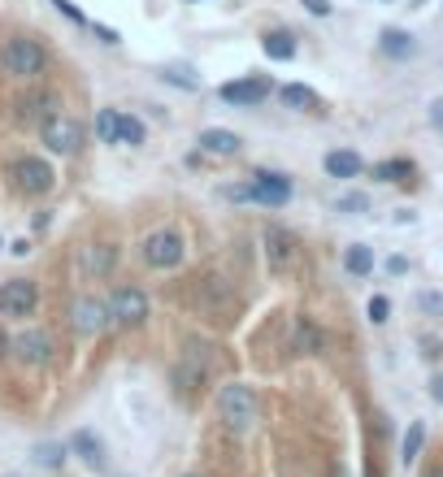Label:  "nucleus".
Listing matches in <instances>:
<instances>
[{
  "label": "nucleus",
  "mask_w": 443,
  "mask_h": 477,
  "mask_svg": "<svg viewBox=\"0 0 443 477\" xmlns=\"http://www.w3.org/2000/svg\"><path fill=\"white\" fill-rule=\"evenodd\" d=\"M48 48L31 39V35H9L4 44H0V69L9 74V78H22V83H35V78H44L48 74Z\"/></svg>",
  "instance_id": "1"
},
{
  "label": "nucleus",
  "mask_w": 443,
  "mask_h": 477,
  "mask_svg": "<svg viewBox=\"0 0 443 477\" xmlns=\"http://www.w3.org/2000/svg\"><path fill=\"white\" fill-rule=\"evenodd\" d=\"M4 174H9L13 191L27 196V200H39V196H48V191L57 187V170H53L44 157H31V152L13 157V161L4 166Z\"/></svg>",
  "instance_id": "2"
},
{
  "label": "nucleus",
  "mask_w": 443,
  "mask_h": 477,
  "mask_svg": "<svg viewBox=\"0 0 443 477\" xmlns=\"http://www.w3.org/2000/svg\"><path fill=\"white\" fill-rule=\"evenodd\" d=\"M217 416H222V425L226 430H252V421H257V395H252V386H243V382H226V386H217Z\"/></svg>",
  "instance_id": "3"
},
{
  "label": "nucleus",
  "mask_w": 443,
  "mask_h": 477,
  "mask_svg": "<svg viewBox=\"0 0 443 477\" xmlns=\"http://www.w3.org/2000/svg\"><path fill=\"white\" fill-rule=\"evenodd\" d=\"M183 256H187V243H183V235L170 230V226L152 230V235L139 243V261H144L148 270H178Z\"/></svg>",
  "instance_id": "4"
},
{
  "label": "nucleus",
  "mask_w": 443,
  "mask_h": 477,
  "mask_svg": "<svg viewBox=\"0 0 443 477\" xmlns=\"http://www.w3.org/2000/svg\"><path fill=\"white\" fill-rule=\"evenodd\" d=\"M39 143L53 152V157H78L83 148V126L70 117V113H53L39 122Z\"/></svg>",
  "instance_id": "5"
},
{
  "label": "nucleus",
  "mask_w": 443,
  "mask_h": 477,
  "mask_svg": "<svg viewBox=\"0 0 443 477\" xmlns=\"http://www.w3.org/2000/svg\"><path fill=\"white\" fill-rule=\"evenodd\" d=\"M109 326H113V312H109V300H101V295H78L70 304V330L78 339H96Z\"/></svg>",
  "instance_id": "6"
},
{
  "label": "nucleus",
  "mask_w": 443,
  "mask_h": 477,
  "mask_svg": "<svg viewBox=\"0 0 443 477\" xmlns=\"http://www.w3.org/2000/svg\"><path fill=\"white\" fill-rule=\"evenodd\" d=\"M39 308V282L35 278H4L0 282V317L9 321H27Z\"/></svg>",
  "instance_id": "7"
},
{
  "label": "nucleus",
  "mask_w": 443,
  "mask_h": 477,
  "mask_svg": "<svg viewBox=\"0 0 443 477\" xmlns=\"http://www.w3.org/2000/svg\"><path fill=\"white\" fill-rule=\"evenodd\" d=\"M13 360L18 365H27V369H48L53 365V356H57V343L48 330H39V326H27V330H18L13 335Z\"/></svg>",
  "instance_id": "8"
},
{
  "label": "nucleus",
  "mask_w": 443,
  "mask_h": 477,
  "mask_svg": "<svg viewBox=\"0 0 443 477\" xmlns=\"http://www.w3.org/2000/svg\"><path fill=\"white\" fill-rule=\"evenodd\" d=\"M274 83L266 74H243V78H231L217 87V101L222 104H235V109H257L261 101H270Z\"/></svg>",
  "instance_id": "9"
},
{
  "label": "nucleus",
  "mask_w": 443,
  "mask_h": 477,
  "mask_svg": "<svg viewBox=\"0 0 443 477\" xmlns=\"http://www.w3.org/2000/svg\"><path fill=\"white\" fill-rule=\"evenodd\" d=\"M252 205H266V208H283L291 205V191H296V182H291V174L283 170H257L252 178Z\"/></svg>",
  "instance_id": "10"
},
{
  "label": "nucleus",
  "mask_w": 443,
  "mask_h": 477,
  "mask_svg": "<svg viewBox=\"0 0 443 477\" xmlns=\"http://www.w3.org/2000/svg\"><path fill=\"white\" fill-rule=\"evenodd\" d=\"M205 382H209L205 360H201V356H196V347L187 343V356H183V360H174V369H170L174 395H178V400H192V395H201V391H205Z\"/></svg>",
  "instance_id": "11"
},
{
  "label": "nucleus",
  "mask_w": 443,
  "mask_h": 477,
  "mask_svg": "<svg viewBox=\"0 0 443 477\" xmlns=\"http://www.w3.org/2000/svg\"><path fill=\"white\" fill-rule=\"evenodd\" d=\"M109 312H113V326H127V330H139L148 321V295L139 287H118L109 295Z\"/></svg>",
  "instance_id": "12"
},
{
  "label": "nucleus",
  "mask_w": 443,
  "mask_h": 477,
  "mask_svg": "<svg viewBox=\"0 0 443 477\" xmlns=\"http://www.w3.org/2000/svg\"><path fill=\"white\" fill-rule=\"evenodd\" d=\"M261 243H266V265H270V273H287L296 265V256H300V238L291 235L287 226H270V230L261 235Z\"/></svg>",
  "instance_id": "13"
},
{
  "label": "nucleus",
  "mask_w": 443,
  "mask_h": 477,
  "mask_svg": "<svg viewBox=\"0 0 443 477\" xmlns=\"http://www.w3.org/2000/svg\"><path fill=\"white\" fill-rule=\"evenodd\" d=\"M53 113H62V101H57V92H48V87H31L27 96H18L13 101V117L18 122H44V117H53Z\"/></svg>",
  "instance_id": "14"
},
{
  "label": "nucleus",
  "mask_w": 443,
  "mask_h": 477,
  "mask_svg": "<svg viewBox=\"0 0 443 477\" xmlns=\"http://www.w3.org/2000/svg\"><path fill=\"white\" fill-rule=\"evenodd\" d=\"M291 352L296 356H322L326 352V330L313 317H296V326H291Z\"/></svg>",
  "instance_id": "15"
},
{
  "label": "nucleus",
  "mask_w": 443,
  "mask_h": 477,
  "mask_svg": "<svg viewBox=\"0 0 443 477\" xmlns=\"http://www.w3.org/2000/svg\"><path fill=\"white\" fill-rule=\"evenodd\" d=\"M196 304L205 308V312H213V317H222L226 308L235 304V291H231L222 278H205V282H201V291H196Z\"/></svg>",
  "instance_id": "16"
},
{
  "label": "nucleus",
  "mask_w": 443,
  "mask_h": 477,
  "mask_svg": "<svg viewBox=\"0 0 443 477\" xmlns=\"http://www.w3.org/2000/svg\"><path fill=\"white\" fill-rule=\"evenodd\" d=\"M196 143H201L205 157H239V148H243V139L235 131H222V126H205Z\"/></svg>",
  "instance_id": "17"
},
{
  "label": "nucleus",
  "mask_w": 443,
  "mask_h": 477,
  "mask_svg": "<svg viewBox=\"0 0 443 477\" xmlns=\"http://www.w3.org/2000/svg\"><path fill=\"white\" fill-rule=\"evenodd\" d=\"M378 53L391 57V61H405V57L417 53V39H413L409 31H400V27H382V31H378Z\"/></svg>",
  "instance_id": "18"
},
{
  "label": "nucleus",
  "mask_w": 443,
  "mask_h": 477,
  "mask_svg": "<svg viewBox=\"0 0 443 477\" xmlns=\"http://www.w3.org/2000/svg\"><path fill=\"white\" fill-rule=\"evenodd\" d=\"M70 451L87 465V469H104V443L92 434V430H74V439H70Z\"/></svg>",
  "instance_id": "19"
},
{
  "label": "nucleus",
  "mask_w": 443,
  "mask_h": 477,
  "mask_svg": "<svg viewBox=\"0 0 443 477\" xmlns=\"http://www.w3.org/2000/svg\"><path fill=\"white\" fill-rule=\"evenodd\" d=\"M113 265H118V247H113V243H92V247H83V270L92 273V278L113 273Z\"/></svg>",
  "instance_id": "20"
},
{
  "label": "nucleus",
  "mask_w": 443,
  "mask_h": 477,
  "mask_svg": "<svg viewBox=\"0 0 443 477\" xmlns=\"http://www.w3.org/2000/svg\"><path fill=\"white\" fill-rule=\"evenodd\" d=\"M322 166H326L331 178H357V174L365 170V161H361L352 148H335V152H326V161H322Z\"/></svg>",
  "instance_id": "21"
},
{
  "label": "nucleus",
  "mask_w": 443,
  "mask_h": 477,
  "mask_svg": "<svg viewBox=\"0 0 443 477\" xmlns=\"http://www.w3.org/2000/svg\"><path fill=\"white\" fill-rule=\"evenodd\" d=\"M261 53L270 61H291L296 57V35L291 31H266L261 35Z\"/></svg>",
  "instance_id": "22"
},
{
  "label": "nucleus",
  "mask_w": 443,
  "mask_h": 477,
  "mask_svg": "<svg viewBox=\"0 0 443 477\" xmlns=\"http://www.w3.org/2000/svg\"><path fill=\"white\" fill-rule=\"evenodd\" d=\"M343 270L352 273V278H370L374 273V247H365V243L343 247Z\"/></svg>",
  "instance_id": "23"
},
{
  "label": "nucleus",
  "mask_w": 443,
  "mask_h": 477,
  "mask_svg": "<svg viewBox=\"0 0 443 477\" xmlns=\"http://www.w3.org/2000/svg\"><path fill=\"white\" fill-rule=\"evenodd\" d=\"M278 101L287 104L291 113H305V109H317V92L305 87V83H287V87H278Z\"/></svg>",
  "instance_id": "24"
},
{
  "label": "nucleus",
  "mask_w": 443,
  "mask_h": 477,
  "mask_svg": "<svg viewBox=\"0 0 443 477\" xmlns=\"http://www.w3.org/2000/svg\"><path fill=\"white\" fill-rule=\"evenodd\" d=\"M118 143H127V148H144V143H148V126L139 122L135 113H122V122H118Z\"/></svg>",
  "instance_id": "25"
},
{
  "label": "nucleus",
  "mask_w": 443,
  "mask_h": 477,
  "mask_svg": "<svg viewBox=\"0 0 443 477\" xmlns=\"http://www.w3.org/2000/svg\"><path fill=\"white\" fill-rule=\"evenodd\" d=\"M374 178H378V182H409V178H413V161H405V157L378 161V166H374Z\"/></svg>",
  "instance_id": "26"
},
{
  "label": "nucleus",
  "mask_w": 443,
  "mask_h": 477,
  "mask_svg": "<svg viewBox=\"0 0 443 477\" xmlns=\"http://www.w3.org/2000/svg\"><path fill=\"white\" fill-rule=\"evenodd\" d=\"M422 447H426V421H409L405 443H400V460H405V465H413V460L422 456Z\"/></svg>",
  "instance_id": "27"
},
{
  "label": "nucleus",
  "mask_w": 443,
  "mask_h": 477,
  "mask_svg": "<svg viewBox=\"0 0 443 477\" xmlns=\"http://www.w3.org/2000/svg\"><path fill=\"white\" fill-rule=\"evenodd\" d=\"M66 451L70 447H62V443H35V465H39V469H62V465H66Z\"/></svg>",
  "instance_id": "28"
},
{
  "label": "nucleus",
  "mask_w": 443,
  "mask_h": 477,
  "mask_svg": "<svg viewBox=\"0 0 443 477\" xmlns=\"http://www.w3.org/2000/svg\"><path fill=\"white\" fill-rule=\"evenodd\" d=\"M118 122H122V109H101L96 113V139L101 143H118Z\"/></svg>",
  "instance_id": "29"
},
{
  "label": "nucleus",
  "mask_w": 443,
  "mask_h": 477,
  "mask_svg": "<svg viewBox=\"0 0 443 477\" xmlns=\"http://www.w3.org/2000/svg\"><path fill=\"white\" fill-rule=\"evenodd\" d=\"M335 213L361 217V213H370V196H365V191H340V196H335Z\"/></svg>",
  "instance_id": "30"
},
{
  "label": "nucleus",
  "mask_w": 443,
  "mask_h": 477,
  "mask_svg": "<svg viewBox=\"0 0 443 477\" xmlns=\"http://www.w3.org/2000/svg\"><path fill=\"white\" fill-rule=\"evenodd\" d=\"M161 78H166V83H174L178 92H196V87H201V78H192L183 66H166V69H161Z\"/></svg>",
  "instance_id": "31"
},
{
  "label": "nucleus",
  "mask_w": 443,
  "mask_h": 477,
  "mask_svg": "<svg viewBox=\"0 0 443 477\" xmlns=\"http://www.w3.org/2000/svg\"><path fill=\"white\" fill-rule=\"evenodd\" d=\"M365 317H370V326H387V321H391V300H387V295H370Z\"/></svg>",
  "instance_id": "32"
},
{
  "label": "nucleus",
  "mask_w": 443,
  "mask_h": 477,
  "mask_svg": "<svg viewBox=\"0 0 443 477\" xmlns=\"http://www.w3.org/2000/svg\"><path fill=\"white\" fill-rule=\"evenodd\" d=\"M217 196H222V200H235V205H243V200H252V182H226V187H217Z\"/></svg>",
  "instance_id": "33"
},
{
  "label": "nucleus",
  "mask_w": 443,
  "mask_h": 477,
  "mask_svg": "<svg viewBox=\"0 0 443 477\" xmlns=\"http://www.w3.org/2000/svg\"><path fill=\"white\" fill-rule=\"evenodd\" d=\"M53 4H57V13H66L74 27H92V22H87V13H83V9H78L74 0H53Z\"/></svg>",
  "instance_id": "34"
},
{
  "label": "nucleus",
  "mask_w": 443,
  "mask_h": 477,
  "mask_svg": "<svg viewBox=\"0 0 443 477\" xmlns=\"http://www.w3.org/2000/svg\"><path fill=\"white\" fill-rule=\"evenodd\" d=\"M417 304L426 308V312H435V317H443V295H435V291H422Z\"/></svg>",
  "instance_id": "35"
},
{
  "label": "nucleus",
  "mask_w": 443,
  "mask_h": 477,
  "mask_svg": "<svg viewBox=\"0 0 443 477\" xmlns=\"http://www.w3.org/2000/svg\"><path fill=\"white\" fill-rule=\"evenodd\" d=\"M300 4H305L313 18H331V13H335V4H331V0H300Z\"/></svg>",
  "instance_id": "36"
},
{
  "label": "nucleus",
  "mask_w": 443,
  "mask_h": 477,
  "mask_svg": "<svg viewBox=\"0 0 443 477\" xmlns=\"http://www.w3.org/2000/svg\"><path fill=\"white\" fill-rule=\"evenodd\" d=\"M92 31H96V39H101V44H122V35L113 31V27H101V22H92Z\"/></svg>",
  "instance_id": "37"
},
{
  "label": "nucleus",
  "mask_w": 443,
  "mask_h": 477,
  "mask_svg": "<svg viewBox=\"0 0 443 477\" xmlns=\"http://www.w3.org/2000/svg\"><path fill=\"white\" fill-rule=\"evenodd\" d=\"M431 126L443 131V101H431Z\"/></svg>",
  "instance_id": "38"
},
{
  "label": "nucleus",
  "mask_w": 443,
  "mask_h": 477,
  "mask_svg": "<svg viewBox=\"0 0 443 477\" xmlns=\"http://www.w3.org/2000/svg\"><path fill=\"white\" fill-rule=\"evenodd\" d=\"M387 273H396V278L409 273V261H405V256H391V261H387Z\"/></svg>",
  "instance_id": "39"
},
{
  "label": "nucleus",
  "mask_w": 443,
  "mask_h": 477,
  "mask_svg": "<svg viewBox=\"0 0 443 477\" xmlns=\"http://www.w3.org/2000/svg\"><path fill=\"white\" fill-rule=\"evenodd\" d=\"M431 400H435V404H443V374L431 377Z\"/></svg>",
  "instance_id": "40"
},
{
  "label": "nucleus",
  "mask_w": 443,
  "mask_h": 477,
  "mask_svg": "<svg viewBox=\"0 0 443 477\" xmlns=\"http://www.w3.org/2000/svg\"><path fill=\"white\" fill-rule=\"evenodd\" d=\"M9 252H13V256H27V252H31V238H13Z\"/></svg>",
  "instance_id": "41"
},
{
  "label": "nucleus",
  "mask_w": 443,
  "mask_h": 477,
  "mask_svg": "<svg viewBox=\"0 0 443 477\" xmlns=\"http://www.w3.org/2000/svg\"><path fill=\"white\" fill-rule=\"evenodd\" d=\"M9 347H13V339H9V335H4V326H0V360L9 356Z\"/></svg>",
  "instance_id": "42"
},
{
  "label": "nucleus",
  "mask_w": 443,
  "mask_h": 477,
  "mask_svg": "<svg viewBox=\"0 0 443 477\" xmlns=\"http://www.w3.org/2000/svg\"><path fill=\"white\" fill-rule=\"evenodd\" d=\"M426 477H443V465H431V469H426Z\"/></svg>",
  "instance_id": "43"
},
{
  "label": "nucleus",
  "mask_w": 443,
  "mask_h": 477,
  "mask_svg": "<svg viewBox=\"0 0 443 477\" xmlns=\"http://www.w3.org/2000/svg\"><path fill=\"white\" fill-rule=\"evenodd\" d=\"M183 477H201V473H183Z\"/></svg>",
  "instance_id": "44"
},
{
  "label": "nucleus",
  "mask_w": 443,
  "mask_h": 477,
  "mask_svg": "<svg viewBox=\"0 0 443 477\" xmlns=\"http://www.w3.org/2000/svg\"><path fill=\"white\" fill-rule=\"evenodd\" d=\"M187 4H201V0H187Z\"/></svg>",
  "instance_id": "45"
},
{
  "label": "nucleus",
  "mask_w": 443,
  "mask_h": 477,
  "mask_svg": "<svg viewBox=\"0 0 443 477\" xmlns=\"http://www.w3.org/2000/svg\"><path fill=\"white\" fill-rule=\"evenodd\" d=\"M0 247H4V238H0Z\"/></svg>",
  "instance_id": "46"
}]
</instances>
